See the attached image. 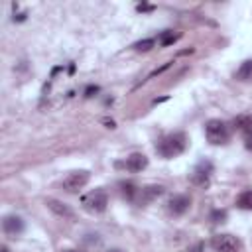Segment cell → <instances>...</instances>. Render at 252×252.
Listing matches in <instances>:
<instances>
[{"label":"cell","instance_id":"obj_1","mask_svg":"<svg viewBox=\"0 0 252 252\" xmlns=\"http://www.w3.org/2000/svg\"><path fill=\"white\" fill-rule=\"evenodd\" d=\"M187 144H189V140H187V136L183 132H171V134L163 136L156 144V152L161 158H167L169 159V158H175V156L183 154L185 148H187Z\"/></svg>","mask_w":252,"mask_h":252},{"label":"cell","instance_id":"obj_2","mask_svg":"<svg viewBox=\"0 0 252 252\" xmlns=\"http://www.w3.org/2000/svg\"><path fill=\"white\" fill-rule=\"evenodd\" d=\"M205 136L211 144L215 146H220V144H226L228 138H230V128L226 122L219 120V118H213L205 124Z\"/></svg>","mask_w":252,"mask_h":252},{"label":"cell","instance_id":"obj_3","mask_svg":"<svg viewBox=\"0 0 252 252\" xmlns=\"http://www.w3.org/2000/svg\"><path fill=\"white\" fill-rule=\"evenodd\" d=\"M81 205H83V209L89 211V213H102V211H106L108 195H106L104 189H93V191H89L87 195H83Z\"/></svg>","mask_w":252,"mask_h":252},{"label":"cell","instance_id":"obj_4","mask_svg":"<svg viewBox=\"0 0 252 252\" xmlns=\"http://www.w3.org/2000/svg\"><path fill=\"white\" fill-rule=\"evenodd\" d=\"M89 171H85V169H79V171H71V173H67V177L63 179V189L67 191V193H77V191H81L87 183H89Z\"/></svg>","mask_w":252,"mask_h":252},{"label":"cell","instance_id":"obj_5","mask_svg":"<svg viewBox=\"0 0 252 252\" xmlns=\"http://www.w3.org/2000/svg\"><path fill=\"white\" fill-rule=\"evenodd\" d=\"M211 246L215 252H238L240 242L232 234H215L211 238Z\"/></svg>","mask_w":252,"mask_h":252},{"label":"cell","instance_id":"obj_6","mask_svg":"<svg viewBox=\"0 0 252 252\" xmlns=\"http://www.w3.org/2000/svg\"><path fill=\"white\" fill-rule=\"evenodd\" d=\"M211 173H213V163L209 159H203L195 165V169L191 171V181L195 185H207L209 179H211Z\"/></svg>","mask_w":252,"mask_h":252},{"label":"cell","instance_id":"obj_7","mask_svg":"<svg viewBox=\"0 0 252 252\" xmlns=\"http://www.w3.org/2000/svg\"><path fill=\"white\" fill-rule=\"evenodd\" d=\"M234 128L242 132V136H244V146H246L248 150H252V116H248V114L236 116Z\"/></svg>","mask_w":252,"mask_h":252},{"label":"cell","instance_id":"obj_8","mask_svg":"<svg viewBox=\"0 0 252 252\" xmlns=\"http://www.w3.org/2000/svg\"><path fill=\"white\" fill-rule=\"evenodd\" d=\"M24 228H26L24 220H22L20 217H16V215H8V217H4V220H2V230H4L8 236H18V234L24 232Z\"/></svg>","mask_w":252,"mask_h":252},{"label":"cell","instance_id":"obj_9","mask_svg":"<svg viewBox=\"0 0 252 252\" xmlns=\"http://www.w3.org/2000/svg\"><path fill=\"white\" fill-rule=\"evenodd\" d=\"M163 191H165V187H161V185H148V187H142L136 197H138L140 205H146V203L158 199L159 195H163Z\"/></svg>","mask_w":252,"mask_h":252},{"label":"cell","instance_id":"obj_10","mask_svg":"<svg viewBox=\"0 0 252 252\" xmlns=\"http://www.w3.org/2000/svg\"><path fill=\"white\" fill-rule=\"evenodd\" d=\"M191 205V199L187 195H173L167 203V211L171 215H183Z\"/></svg>","mask_w":252,"mask_h":252},{"label":"cell","instance_id":"obj_11","mask_svg":"<svg viewBox=\"0 0 252 252\" xmlns=\"http://www.w3.org/2000/svg\"><path fill=\"white\" fill-rule=\"evenodd\" d=\"M128 171H142V169H146L148 167V158L144 156V154H132V156H128L126 158V161L122 163Z\"/></svg>","mask_w":252,"mask_h":252},{"label":"cell","instance_id":"obj_12","mask_svg":"<svg viewBox=\"0 0 252 252\" xmlns=\"http://www.w3.org/2000/svg\"><path fill=\"white\" fill-rule=\"evenodd\" d=\"M47 207L55 213V215H59V217H73V211L67 207V205H63V203H59V201H55V199H49L47 201Z\"/></svg>","mask_w":252,"mask_h":252},{"label":"cell","instance_id":"obj_13","mask_svg":"<svg viewBox=\"0 0 252 252\" xmlns=\"http://www.w3.org/2000/svg\"><path fill=\"white\" fill-rule=\"evenodd\" d=\"M138 191H140V189H138L132 181H122V183H120V193H122V197L128 199V201H134L136 195H138Z\"/></svg>","mask_w":252,"mask_h":252},{"label":"cell","instance_id":"obj_14","mask_svg":"<svg viewBox=\"0 0 252 252\" xmlns=\"http://www.w3.org/2000/svg\"><path fill=\"white\" fill-rule=\"evenodd\" d=\"M236 205L244 211H252V189H246L242 191L238 197H236Z\"/></svg>","mask_w":252,"mask_h":252},{"label":"cell","instance_id":"obj_15","mask_svg":"<svg viewBox=\"0 0 252 252\" xmlns=\"http://www.w3.org/2000/svg\"><path fill=\"white\" fill-rule=\"evenodd\" d=\"M236 79H238V81H248V79H252V59L244 61V63L238 67Z\"/></svg>","mask_w":252,"mask_h":252},{"label":"cell","instance_id":"obj_16","mask_svg":"<svg viewBox=\"0 0 252 252\" xmlns=\"http://www.w3.org/2000/svg\"><path fill=\"white\" fill-rule=\"evenodd\" d=\"M179 39V33H173L171 30H165L161 35H159V43L165 47V45H171V43H175Z\"/></svg>","mask_w":252,"mask_h":252},{"label":"cell","instance_id":"obj_17","mask_svg":"<svg viewBox=\"0 0 252 252\" xmlns=\"http://www.w3.org/2000/svg\"><path fill=\"white\" fill-rule=\"evenodd\" d=\"M154 39H142V41H138V43H134V49L136 51H150L152 47H154Z\"/></svg>","mask_w":252,"mask_h":252},{"label":"cell","instance_id":"obj_18","mask_svg":"<svg viewBox=\"0 0 252 252\" xmlns=\"http://www.w3.org/2000/svg\"><path fill=\"white\" fill-rule=\"evenodd\" d=\"M211 219H213V222H224V219H226V211H215V213L211 215Z\"/></svg>","mask_w":252,"mask_h":252},{"label":"cell","instance_id":"obj_19","mask_svg":"<svg viewBox=\"0 0 252 252\" xmlns=\"http://www.w3.org/2000/svg\"><path fill=\"white\" fill-rule=\"evenodd\" d=\"M136 10H138V12H152V10H154V6H152V4H138V6H136Z\"/></svg>","mask_w":252,"mask_h":252},{"label":"cell","instance_id":"obj_20","mask_svg":"<svg viewBox=\"0 0 252 252\" xmlns=\"http://www.w3.org/2000/svg\"><path fill=\"white\" fill-rule=\"evenodd\" d=\"M94 93H98V87H89V89L85 91V96H93Z\"/></svg>","mask_w":252,"mask_h":252},{"label":"cell","instance_id":"obj_21","mask_svg":"<svg viewBox=\"0 0 252 252\" xmlns=\"http://www.w3.org/2000/svg\"><path fill=\"white\" fill-rule=\"evenodd\" d=\"M102 122L106 124V128H114V120H108V118H102Z\"/></svg>","mask_w":252,"mask_h":252},{"label":"cell","instance_id":"obj_22","mask_svg":"<svg viewBox=\"0 0 252 252\" xmlns=\"http://www.w3.org/2000/svg\"><path fill=\"white\" fill-rule=\"evenodd\" d=\"M2 252H8V248H2Z\"/></svg>","mask_w":252,"mask_h":252},{"label":"cell","instance_id":"obj_23","mask_svg":"<svg viewBox=\"0 0 252 252\" xmlns=\"http://www.w3.org/2000/svg\"><path fill=\"white\" fill-rule=\"evenodd\" d=\"M110 252H122V250H110Z\"/></svg>","mask_w":252,"mask_h":252},{"label":"cell","instance_id":"obj_24","mask_svg":"<svg viewBox=\"0 0 252 252\" xmlns=\"http://www.w3.org/2000/svg\"><path fill=\"white\" fill-rule=\"evenodd\" d=\"M67 252H77V250H67Z\"/></svg>","mask_w":252,"mask_h":252}]
</instances>
